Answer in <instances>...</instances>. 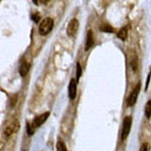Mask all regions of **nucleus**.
I'll list each match as a JSON object with an SVG mask.
<instances>
[{
    "label": "nucleus",
    "mask_w": 151,
    "mask_h": 151,
    "mask_svg": "<svg viewBox=\"0 0 151 151\" xmlns=\"http://www.w3.org/2000/svg\"><path fill=\"white\" fill-rule=\"evenodd\" d=\"M20 128V123L18 119H11L10 122H8L4 128V134L6 137H10L12 135H14L15 132L19 130Z\"/></svg>",
    "instance_id": "obj_1"
},
{
    "label": "nucleus",
    "mask_w": 151,
    "mask_h": 151,
    "mask_svg": "<svg viewBox=\"0 0 151 151\" xmlns=\"http://www.w3.org/2000/svg\"><path fill=\"white\" fill-rule=\"evenodd\" d=\"M53 27H54V20L52 18H45V19L43 20L40 24V34L41 35H47L50 32V31L53 30Z\"/></svg>",
    "instance_id": "obj_2"
},
{
    "label": "nucleus",
    "mask_w": 151,
    "mask_h": 151,
    "mask_svg": "<svg viewBox=\"0 0 151 151\" xmlns=\"http://www.w3.org/2000/svg\"><path fill=\"white\" fill-rule=\"evenodd\" d=\"M132 116H126L123 122V128H122V140H125L129 135L130 128H132Z\"/></svg>",
    "instance_id": "obj_3"
},
{
    "label": "nucleus",
    "mask_w": 151,
    "mask_h": 151,
    "mask_svg": "<svg viewBox=\"0 0 151 151\" xmlns=\"http://www.w3.org/2000/svg\"><path fill=\"white\" fill-rule=\"evenodd\" d=\"M140 88H141V83H138L136 86V88L132 90V92L130 93V95L128 96V100H127V104L128 106H134L135 103L137 101V98H138V94L140 92Z\"/></svg>",
    "instance_id": "obj_4"
},
{
    "label": "nucleus",
    "mask_w": 151,
    "mask_h": 151,
    "mask_svg": "<svg viewBox=\"0 0 151 151\" xmlns=\"http://www.w3.org/2000/svg\"><path fill=\"white\" fill-rule=\"evenodd\" d=\"M78 29H79V22H78V20L72 19L71 21L69 22L68 27H67V34H68V36L72 37V36L77 33Z\"/></svg>",
    "instance_id": "obj_5"
},
{
    "label": "nucleus",
    "mask_w": 151,
    "mask_h": 151,
    "mask_svg": "<svg viewBox=\"0 0 151 151\" xmlns=\"http://www.w3.org/2000/svg\"><path fill=\"white\" fill-rule=\"evenodd\" d=\"M48 116H49V112H45V113H43V114H41V115H38V116L35 117L31 124L33 125L34 128H37V127H40L41 125H43L45 123V121L47 119Z\"/></svg>",
    "instance_id": "obj_6"
},
{
    "label": "nucleus",
    "mask_w": 151,
    "mask_h": 151,
    "mask_svg": "<svg viewBox=\"0 0 151 151\" xmlns=\"http://www.w3.org/2000/svg\"><path fill=\"white\" fill-rule=\"evenodd\" d=\"M76 94H77V80L71 79L70 82H69V87H68V95L70 100H73L76 98Z\"/></svg>",
    "instance_id": "obj_7"
},
{
    "label": "nucleus",
    "mask_w": 151,
    "mask_h": 151,
    "mask_svg": "<svg viewBox=\"0 0 151 151\" xmlns=\"http://www.w3.org/2000/svg\"><path fill=\"white\" fill-rule=\"evenodd\" d=\"M31 65L27 63V61H23L22 64L20 65V68H19V73L21 77H25L27 75V72L30 70Z\"/></svg>",
    "instance_id": "obj_8"
},
{
    "label": "nucleus",
    "mask_w": 151,
    "mask_h": 151,
    "mask_svg": "<svg viewBox=\"0 0 151 151\" xmlns=\"http://www.w3.org/2000/svg\"><path fill=\"white\" fill-rule=\"evenodd\" d=\"M93 45V33L92 31H88L87 33V40H86V50H89V49L92 47Z\"/></svg>",
    "instance_id": "obj_9"
},
{
    "label": "nucleus",
    "mask_w": 151,
    "mask_h": 151,
    "mask_svg": "<svg viewBox=\"0 0 151 151\" xmlns=\"http://www.w3.org/2000/svg\"><path fill=\"white\" fill-rule=\"evenodd\" d=\"M117 37L121 41H126V38H127V27H122L121 30L117 32Z\"/></svg>",
    "instance_id": "obj_10"
},
{
    "label": "nucleus",
    "mask_w": 151,
    "mask_h": 151,
    "mask_svg": "<svg viewBox=\"0 0 151 151\" xmlns=\"http://www.w3.org/2000/svg\"><path fill=\"white\" fill-rule=\"evenodd\" d=\"M100 29H101V31H102V32H105V33H113V32H114L113 27H111L110 24H106V23H105V24H102Z\"/></svg>",
    "instance_id": "obj_11"
},
{
    "label": "nucleus",
    "mask_w": 151,
    "mask_h": 151,
    "mask_svg": "<svg viewBox=\"0 0 151 151\" xmlns=\"http://www.w3.org/2000/svg\"><path fill=\"white\" fill-rule=\"evenodd\" d=\"M145 115L147 118L151 117V101H148L146 106H145Z\"/></svg>",
    "instance_id": "obj_12"
},
{
    "label": "nucleus",
    "mask_w": 151,
    "mask_h": 151,
    "mask_svg": "<svg viewBox=\"0 0 151 151\" xmlns=\"http://www.w3.org/2000/svg\"><path fill=\"white\" fill-rule=\"evenodd\" d=\"M57 151H67V148L61 140H58L57 142Z\"/></svg>",
    "instance_id": "obj_13"
},
{
    "label": "nucleus",
    "mask_w": 151,
    "mask_h": 151,
    "mask_svg": "<svg viewBox=\"0 0 151 151\" xmlns=\"http://www.w3.org/2000/svg\"><path fill=\"white\" fill-rule=\"evenodd\" d=\"M34 130H35V128L33 127V125H32V124H27V135H29V136H32V135L34 134Z\"/></svg>",
    "instance_id": "obj_14"
},
{
    "label": "nucleus",
    "mask_w": 151,
    "mask_h": 151,
    "mask_svg": "<svg viewBox=\"0 0 151 151\" xmlns=\"http://www.w3.org/2000/svg\"><path fill=\"white\" fill-rule=\"evenodd\" d=\"M81 73H82V69H81V65L78 63L77 64V81L80 79V77H81Z\"/></svg>",
    "instance_id": "obj_15"
},
{
    "label": "nucleus",
    "mask_w": 151,
    "mask_h": 151,
    "mask_svg": "<svg viewBox=\"0 0 151 151\" xmlns=\"http://www.w3.org/2000/svg\"><path fill=\"white\" fill-rule=\"evenodd\" d=\"M150 150V145L149 142H144L140 147V151H149Z\"/></svg>",
    "instance_id": "obj_16"
},
{
    "label": "nucleus",
    "mask_w": 151,
    "mask_h": 151,
    "mask_svg": "<svg viewBox=\"0 0 151 151\" xmlns=\"http://www.w3.org/2000/svg\"><path fill=\"white\" fill-rule=\"evenodd\" d=\"M32 19H33V21H34L35 23H37L38 20H40V14H37V13H33V14H32Z\"/></svg>",
    "instance_id": "obj_17"
},
{
    "label": "nucleus",
    "mask_w": 151,
    "mask_h": 151,
    "mask_svg": "<svg viewBox=\"0 0 151 151\" xmlns=\"http://www.w3.org/2000/svg\"><path fill=\"white\" fill-rule=\"evenodd\" d=\"M149 81H150V72H149V75H148V78H147V83H146V89L148 88V84H149Z\"/></svg>",
    "instance_id": "obj_18"
}]
</instances>
